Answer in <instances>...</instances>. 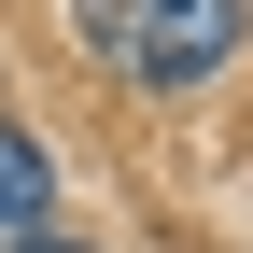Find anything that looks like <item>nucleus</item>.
Wrapping results in <instances>:
<instances>
[{
  "label": "nucleus",
  "mask_w": 253,
  "mask_h": 253,
  "mask_svg": "<svg viewBox=\"0 0 253 253\" xmlns=\"http://www.w3.org/2000/svg\"><path fill=\"white\" fill-rule=\"evenodd\" d=\"M14 253H99V239H71V225H14Z\"/></svg>",
  "instance_id": "3"
},
{
  "label": "nucleus",
  "mask_w": 253,
  "mask_h": 253,
  "mask_svg": "<svg viewBox=\"0 0 253 253\" xmlns=\"http://www.w3.org/2000/svg\"><path fill=\"white\" fill-rule=\"evenodd\" d=\"M42 197H56V169H42V141H28V126L0 113V239H14V225H42Z\"/></svg>",
  "instance_id": "2"
},
{
  "label": "nucleus",
  "mask_w": 253,
  "mask_h": 253,
  "mask_svg": "<svg viewBox=\"0 0 253 253\" xmlns=\"http://www.w3.org/2000/svg\"><path fill=\"white\" fill-rule=\"evenodd\" d=\"M84 42L126 84H197L239 56V0H84Z\"/></svg>",
  "instance_id": "1"
}]
</instances>
